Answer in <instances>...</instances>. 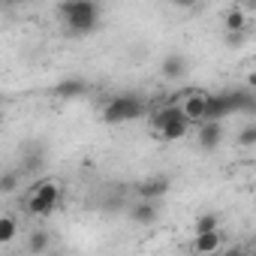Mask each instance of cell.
<instances>
[{
    "mask_svg": "<svg viewBox=\"0 0 256 256\" xmlns=\"http://www.w3.org/2000/svg\"><path fill=\"white\" fill-rule=\"evenodd\" d=\"M66 34L72 36H88L100 28V6L96 0H60L58 6Z\"/></svg>",
    "mask_w": 256,
    "mask_h": 256,
    "instance_id": "6da1fadb",
    "label": "cell"
},
{
    "mask_svg": "<svg viewBox=\"0 0 256 256\" xmlns=\"http://www.w3.org/2000/svg\"><path fill=\"white\" fill-rule=\"evenodd\" d=\"M60 196H64L60 181H58V178H42V181H36V184L30 187V193H28V199H24V208H28V214H34V217H48V214H54V208L60 205Z\"/></svg>",
    "mask_w": 256,
    "mask_h": 256,
    "instance_id": "7a4b0ae2",
    "label": "cell"
},
{
    "mask_svg": "<svg viewBox=\"0 0 256 256\" xmlns=\"http://www.w3.org/2000/svg\"><path fill=\"white\" fill-rule=\"evenodd\" d=\"M142 112H145V100H139L136 94H118L106 102L102 120L106 124H126V120H136Z\"/></svg>",
    "mask_w": 256,
    "mask_h": 256,
    "instance_id": "3957f363",
    "label": "cell"
},
{
    "mask_svg": "<svg viewBox=\"0 0 256 256\" xmlns=\"http://www.w3.org/2000/svg\"><path fill=\"white\" fill-rule=\"evenodd\" d=\"M205 100H208V90L193 88V90H187V94L178 100V108H181V114H184L190 124H199V120H205Z\"/></svg>",
    "mask_w": 256,
    "mask_h": 256,
    "instance_id": "277c9868",
    "label": "cell"
},
{
    "mask_svg": "<svg viewBox=\"0 0 256 256\" xmlns=\"http://www.w3.org/2000/svg\"><path fill=\"white\" fill-rule=\"evenodd\" d=\"M190 250L196 256H214L223 250V232L220 229H208V232H193V244Z\"/></svg>",
    "mask_w": 256,
    "mask_h": 256,
    "instance_id": "5b68a950",
    "label": "cell"
},
{
    "mask_svg": "<svg viewBox=\"0 0 256 256\" xmlns=\"http://www.w3.org/2000/svg\"><path fill=\"white\" fill-rule=\"evenodd\" d=\"M202 151H214L223 142V120H199V136H196Z\"/></svg>",
    "mask_w": 256,
    "mask_h": 256,
    "instance_id": "8992f818",
    "label": "cell"
},
{
    "mask_svg": "<svg viewBox=\"0 0 256 256\" xmlns=\"http://www.w3.org/2000/svg\"><path fill=\"white\" fill-rule=\"evenodd\" d=\"M250 18H253L250 6H232L223 16V28H226V34H247L250 30Z\"/></svg>",
    "mask_w": 256,
    "mask_h": 256,
    "instance_id": "52a82bcc",
    "label": "cell"
},
{
    "mask_svg": "<svg viewBox=\"0 0 256 256\" xmlns=\"http://www.w3.org/2000/svg\"><path fill=\"white\" fill-rule=\"evenodd\" d=\"M190 126H193V124L181 114V118H175V120L163 124L160 130H154V133H157V139H160V142H181V139H187V136H190Z\"/></svg>",
    "mask_w": 256,
    "mask_h": 256,
    "instance_id": "ba28073f",
    "label": "cell"
},
{
    "mask_svg": "<svg viewBox=\"0 0 256 256\" xmlns=\"http://www.w3.org/2000/svg\"><path fill=\"white\" fill-rule=\"evenodd\" d=\"M232 114V106H229V90L223 94H208L205 100V120H223Z\"/></svg>",
    "mask_w": 256,
    "mask_h": 256,
    "instance_id": "9c48e42d",
    "label": "cell"
},
{
    "mask_svg": "<svg viewBox=\"0 0 256 256\" xmlns=\"http://www.w3.org/2000/svg\"><path fill=\"white\" fill-rule=\"evenodd\" d=\"M136 193L142 196V199H160V196H166L169 193V178H163V175H157V178H148V181H142V184H136Z\"/></svg>",
    "mask_w": 256,
    "mask_h": 256,
    "instance_id": "30bf717a",
    "label": "cell"
},
{
    "mask_svg": "<svg viewBox=\"0 0 256 256\" xmlns=\"http://www.w3.org/2000/svg\"><path fill=\"white\" fill-rule=\"evenodd\" d=\"M130 217H133V223H139V226H151V223H157L160 208H157L154 199H142V202L130 211Z\"/></svg>",
    "mask_w": 256,
    "mask_h": 256,
    "instance_id": "8fae6325",
    "label": "cell"
},
{
    "mask_svg": "<svg viewBox=\"0 0 256 256\" xmlns=\"http://www.w3.org/2000/svg\"><path fill=\"white\" fill-rule=\"evenodd\" d=\"M160 72H163L169 82L184 78V72H187V58H184V54H169V58L160 64Z\"/></svg>",
    "mask_w": 256,
    "mask_h": 256,
    "instance_id": "7c38bea8",
    "label": "cell"
},
{
    "mask_svg": "<svg viewBox=\"0 0 256 256\" xmlns=\"http://www.w3.org/2000/svg\"><path fill=\"white\" fill-rule=\"evenodd\" d=\"M229 106H232V112H253L256 108V96H253L250 88H235L229 94Z\"/></svg>",
    "mask_w": 256,
    "mask_h": 256,
    "instance_id": "4fadbf2b",
    "label": "cell"
},
{
    "mask_svg": "<svg viewBox=\"0 0 256 256\" xmlns=\"http://www.w3.org/2000/svg\"><path fill=\"white\" fill-rule=\"evenodd\" d=\"M88 90V84L82 82V78H64L58 88H54V96H60V100H76V96H82Z\"/></svg>",
    "mask_w": 256,
    "mask_h": 256,
    "instance_id": "5bb4252c",
    "label": "cell"
},
{
    "mask_svg": "<svg viewBox=\"0 0 256 256\" xmlns=\"http://www.w3.org/2000/svg\"><path fill=\"white\" fill-rule=\"evenodd\" d=\"M18 235V220L10 211H0V244H10Z\"/></svg>",
    "mask_w": 256,
    "mask_h": 256,
    "instance_id": "9a60e30c",
    "label": "cell"
},
{
    "mask_svg": "<svg viewBox=\"0 0 256 256\" xmlns=\"http://www.w3.org/2000/svg\"><path fill=\"white\" fill-rule=\"evenodd\" d=\"M28 250H34V253H48V250H52V238H48V232H30V238H28Z\"/></svg>",
    "mask_w": 256,
    "mask_h": 256,
    "instance_id": "2e32d148",
    "label": "cell"
},
{
    "mask_svg": "<svg viewBox=\"0 0 256 256\" xmlns=\"http://www.w3.org/2000/svg\"><path fill=\"white\" fill-rule=\"evenodd\" d=\"M18 181H22V175H18L16 169H6L4 175H0V193H16Z\"/></svg>",
    "mask_w": 256,
    "mask_h": 256,
    "instance_id": "e0dca14e",
    "label": "cell"
},
{
    "mask_svg": "<svg viewBox=\"0 0 256 256\" xmlns=\"http://www.w3.org/2000/svg\"><path fill=\"white\" fill-rule=\"evenodd\" d=\"M208 229H220V220L217 214H199L196 223H193V232H208Z\"/></svg>",
    "mask_w": 256,
    "mask_h": 256,
    "instance_id": "ac0fdd59",
    "label": "cell"
},
{
    "mask_svg": "<svg viewBox=\"0 0 256 256\" xmlns=\"http://www.w3.org/2000/svg\"><path fill=\"white\" fill-rule=\"evenodd\" d=\"M238 145H244V148H253L256 145V126L253 124H247L244 130L238 133Z\"/></svg>",
    "mask_w": 256,
    "mask_h": 256,
    "instance_id": "d6986e66",
    "label": "cell"
},
{
    "mask_svg": "<svg viewBox=\"0 0 256 256\" xmlns=\"http://www.w3.org/2000/svg\"><path fill=\"white\" fill-rule=\"evenodd\" d=\"M172 4H175V6H184V10H193L199 0H172Z\"/></svg>",
    "mask_w": 256,
    "mask_h": 256,
    "instance_id": "ffe728a7",
    "label": "cell"
},
{
    "mask_svg": "<svg viewBox=\"0 0 256 256\" xmlns=\"http://www.w3.org/2000/svg\"><path fill=\"white\" fill-rule=\"evenodd\" d=\"M0 4H18V0H0Z\"/></svg>",
    "mask_w": 256,
    "mask_h": 256,
    "instance_id": "44dd1931",
    "label": "cell"
}]
</instances>
